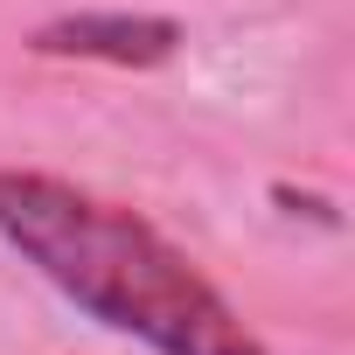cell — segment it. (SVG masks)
Masks as SVG:
<instances>
[{"label":"cell","mask_w":355,"mask_h":355,"mask_svg":"<svg viewBox=\"0 0 355 355\" xmlns=\"http://www.w3.org/2000/svg\"><path fill=\"white\" fill-rule=\"evenodd\" d=\"M0 244L77 313L153 355H272L167 230L63 174L0 167Z\"/></svg>","instance_id":"cell-1"},{"label":"cell","mask_w":355,"mask_h":355,"mask_svg":"<svg viewBox=\"0 0 355 355\" xmlns=\"http://www.w3.org/2000/svg\"><path fill=\"white\" fill-rule=\"evenodd\" d=\"M42 63H112V70H160L182 56V21L174 15H132V8H84L56 15L28 35Z\"/></svg>","instance_id":"cell-2"}]
</instances>
